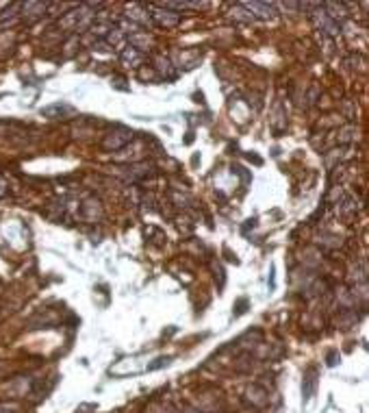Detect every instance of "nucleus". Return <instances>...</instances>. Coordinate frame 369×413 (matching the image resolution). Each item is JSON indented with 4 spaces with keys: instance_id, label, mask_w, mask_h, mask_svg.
<instances>
[{
    "instance_id": "nucleus-1",
    "label": "nucleus",
    "mask_w": 369,
    "mask_h": 413,
    "mask_svg": "<svg viewBox=\"0 0 369 413\" xmlns=\"http://www.w3.org/2000/svg\"><path fill=\"white\" fill-rule=\"evenodd\" d=\"M315 385H317V378H315V370H308L306 377H304V402H308L313 398V392H315Z\"/></svg>"
},
{
    "instance_id": "nucleus-2",
    "label": "nucleus",
    "mask_w": 369,
    "mask_h": 413,
    "mask_svg": "<svg viewBox=\"0 0 369 413\" xmlns=\"http://www.w3.org/2000/svg\"><path fill=\"white\" fill-rule=\"evenodd\" d=\"M246 7H247V9H252V11H259V13H256L259 18H269V16L274 13L272 4H263V2H247Z\"/></svg>"
},
{
    "instance_id": "nucleus-3",
    "label": "nucleus",
    "mask_w": 369,
    "mask_h": 413,
    "mask_svg": "<svg viewBox=\"0 0 369 413\" xmlns=\"http://www.w3.org/2000/svg\"><path fill=\"white\" fill-rule=\"evenodd\" d=\"M172 361V357H161V359H157V363H150L148 365V370H157V368H163V365H167Z\"/></svg>"
},
{
    "instance_id": "nucleus-4",
    "label": "nucleus",
    "mask_w": 369,
    "mask_h": 413,
    "mask_svg": "<svg viewBox=\"0 0 369 413\" xmlns=\"http://www.w3.org/2000/svg\"><path fill=\"white\" fill-rule=\"evenodd\" d=\"M246 307H247V300H246V298H241L239 303H237V311H235V315H241V313H246Z\"/></svg>"
},
{
    "instance_id": "nucleus-5",
    "label": "nucleus",
    "mask_w": 369,
    "mask_h": 413,
    "mask_svg": "<svg viewBox=\"0 0 369 413\" xmlns=\"http://www.w3.org/2000/svg\"><path fill=\"white\" fill-rule=\"evenodd\" d=\"M13 411H18V405H0V413H13Z\"/></svg>"
},
{
    "instance_id": "nucleus-6",
    "label": "nucleus",
    "mask_w": 369,
    "mask_h": 413,
    "mask_svg": "<svg viewBox=\"0 0 369 413\" xmlns=\"http://www.w3.org/2000/svg\"><path fill=\"white\" fill-rule=\"evenodd\" d=\"M334 363H337V355L330 352V355H328V365H334Z\"/></svg>"
}]
</instances>
